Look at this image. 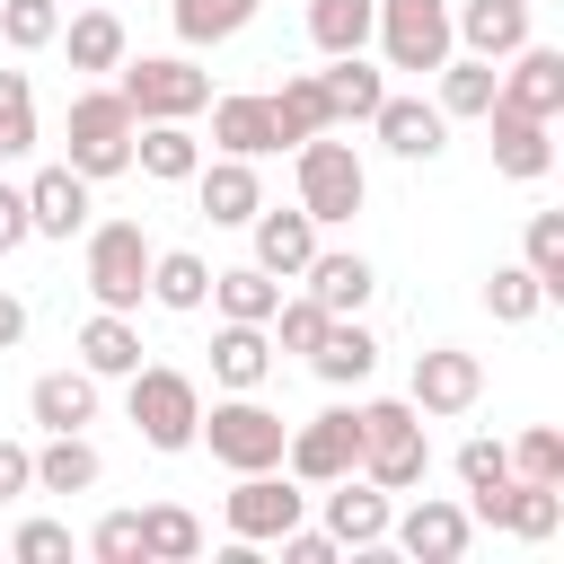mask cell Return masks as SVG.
I'll use <instances>...</instances> for the list:
<instances>
[{
	"label": "cell",
	"instance_id": "obj_1",
	"mask_svg": "<svg viewBox=\"0 0 564 564\" xmlns=\"http://www.w3.org/2000/svg\"><path fill=\"white\" fill-rule=\"evenodd\" d=\"M132 132H141V115L123 106V88H79L70 115H62V167H79L88 185H106V176L132 167Z\"/></svg>",
	"mask_w": 564,
	"mask_h": 564
},
{
	"label": "cell",
	"instance_id": "obj_2",
	"mask_svg": "<svg viewBox=\"0 0 564 564\" xmlns=\"http://www.w3.org/2000/svg\"><path fill=\"white\" fill-rule=\"evenodd\" d=\"M423 467H432V432H423L414 397H370L361 405V476L388 494H414Z\"/></svg>",
	"mask_w": 564,
	"mask_h": 564
},
{
	"label": "cell",
	"instance_id": "obj_3",
	"mask_svg": "<svg viewBox=\"0 0 564 564\" xmlns=\"http://www.w3.org/2000/svg\"><path fill=\"white\" fill-rule=\"evenodd\" d=\"M291 159H300V212H308L317 229H344V220L370 203V167H361V150H352L344 132H308Z\"/></svg>",
	"mask_w": 564,
	"mask_h": 564
},
{
	"label": "cell",
	"instance_id": "obj_4",
	"mask_svg": "<svg viewBox=\"0 0 564 564\" xmlns=\"http://www.w3.org/2000/svg\"><path fill=\"white\" fill-rule=\"evenodd\" d=\"M123 414H132V432L150 441V449H194V423H203V388L185 379V370H167V361H141V370H123Z\"/></svg>",
	"mask_w": 564,
	"mask_h": 564
},
{
	"label": "cell",
	"instance_id": "obj_5",
	"mask_svg": "<svg viewBox=\"0 0 564 564\" xmlns=\"http://www.w3.org/2000/svg\"><path fill=\"white\" fill-rule=\"evenodd\" d=\"M194 441L229 467V476H247V467H282V441H291V423L256 397V388H229L203 423H194Z\"/></svg>",
	"mask_w": 564,
	"mask_h": 564
},
{
	"label": "cell",
	"instance_id": "obj_6",
	"mask_svg": "<svg viewBox=\"0 0 564 564\" xmlns=\"http://www.w3.org/2000/svg\"><path fill=\"white\" fill-rule=\"evenodd\" d=\"M115 88H123V106L141 115V123H194L203 106H212V70H194L185 53H123L115 62Z\"/></svg>",
	"mask_w": 564,
	"mask_h": 564
},
{
	"label": "cell",
	"instance_id": "obj_7",
	"mask_svg": "<svg viewBox=\"0 0 564 564\" xmlns=\"http://www.w3.org/2000/svg\"><path fill=\"white\" fill-rule=\"evenodd\" d=\"M88 300L123 308V317L150 300V229L141 220H97L88 229Z\"/></svg>",
	"mask_w": 564,
	"mask_h": 564
},
{
	"label": "cell",
	"instance_id": "obj_8",
	"mask_svg": "<svg viewBox=\"0 0 564 564\" xmlns=\"http://www.w3.org/2000/svg\"><path fill=\"white\" fill-rule=\"evenodd\" d=\"M282 467H291L308 494H317V485H335V476H352V467H361V405H326V414L291 423Z\"/></svg>",
	"mask_w": 564,
	"mask_h": 564
},
{
	"label": "cell",
	"instance_id": "obj_9",
	"mask_svg": "<svg viewBox=\"0 0 564 564\" xmlns=\"http://www.w3.org/2000/svg\"><path fill=\"white\" fill-rule=\"evenodd\" d=\"M220 511H229V538H238V546H273V538L308 511V485H300L291 467H247Z\"/></svg>",
	"mask_w": 564,
	"mask_h": 564
},
{
	"label": "cell",
	"instance_id": "obj_10",
	"mask_svg": "<svg viewBox=\"0 0 564 564\" xmlns=\"http://www.w3.org/2000/svg\"><path fill=\"white\" fill-rule=\"evenodd\" d=\"M379 53H388V70H441L449 53H458V35H449V0H379Z\"/></svg>",
	"mask_w": 564,
	"mask_h": 564
},
{
	"label": "cell",
	"instance_id": "obj_11",
	"mask_svg": "<svg viewBox=\"0 0 564 564\" xmlns=\"http://www.w3.org/2000/svg\"><path fill=\"white\" fill-rule=\"evenodd\" d=\"M467 538H476L467 502L423 494L414 511H388V546H397V555H414V564H458V555H467Z\"/></svg>",
	"mask_w": 564,
	"mask_h": 564
},
{
	"label": "cell",
	"instance_id": "obj_12",
	"mask_svg": "<svg viewBox=\"0 0 564 564\" xmlns=\"http://www.w3.org/2000/svg\"><path fill=\"white\" fill-rule=\"evenodd\" d=\"M502 62H511V70H494V106L555 123V115H564V53H555V44H520V53H502Z\"/></svg>",
	"mask_w": 564,
	"mask_h": 564
},
{
	"label": "cell",
	"instance_id": "obj_13",
	"mask_svg": "<svg viewBox=\"0 0 564 564\" xmlns=\"http://www.w3.org/2000/svg\"><path fill=\"white\" fill-rule=\"evenodd\" d=\"M414 414L432 423V414H467L476 397H485V361L476 352H458V344H432V352H414Z\"/></svg>",
	"mask_w": 564,
	"mask_h": 564
},
{
	"label": "cell",
	"instance_id": "obj_14",
	"mask_svg": "<svg viewBox=\"0 0 564 564\" xmlns=\"http://www.w3.org/2000/svg\"><path fill=\"white\" fill-rule=\"evenodd\" d=\"M317 502H326V538L335 546H352V555L388 546V485H370L361 467L335 476V485H317Z\"/></svg>",
	"mask_w": 564,
	"mask_h": 564
},
{
	"label": "cell",
	"instance_id": "obj_15",
	"mask_svg": "<svg viewBox=\"0 0 564 564\" xmlns=\"http://www.w3.org/2000/svg\"><path fill=\"white\" fill-rule=\"evenodd\" d=\"M370 132H379V150L388 159H405V167H423V159H441L449 150V115L432 106V97H379V115H370Z\"/></svg>",
	"mask_w": 564,
	"mask_h": 564
},
{
	"label": "cell",
	"instance_id": "obj_16",
	"mask_svg": "<svg viewBox=\"0 0 564 564\" xmlns=\"http://www.w3.org/2000/svg\"><path fill=\"white\" fill-rule=\"evenodd\" d=\"M185 185H194V203H203V220H212V229H247V220H256V203H264L256 159H229V150H220V159H203Z\"/></svg>",
	"mask_w": 564,
	"mask_h": 564
},
{
	"label": "cell",
	"instance_id": "obj_17",
	"mask_svg": "<svg viewBox=\"0 0 564 564\" xmlns=\"http://www.w3.org/2000/svg\"><path fill=\"white\" fill-rule=\"evenodd\" d=\"M529 0H458L449 9V35H458V53H476V62H502V53H520L529 44Z\"/></svg>",
	"mask_w": 564,
	"mask_h": 564
},
{
	"label": "cell",
	"instance_id": "obj_18",
	"mask_svg": "<svg viewBox=\"0 0 564 564\" xmlns=\"http://www.w3.org/2000/svg\"><path fill=\"white\" fill-rule=\"evenodd\" d=\"M300 291L326 308V317H361L370 308V291H379V273H370V256H344V247H317L308 264H300Z\"/></svg>",
	"mask_w": 564,
	"mask_h": 564
},
{
	"label": "cell",
	"instance_id": "obj_19",
	"mask_svg": "<svg viewBox=\"0 0 564 564\" xmlns=\"http://www.w3.org/2000/svg\"><path fill=\"white\" fill-rule=\"evenodd\" d=\"M212 150H229V159H273V150H282V132H273V97H256V88L212 97Z\"/></svg>",
	"mask_w": 564,
	"mask_h": 564
},
{
	"label": "cell",
	"instance_id": "obj_20",
	"mask_svg": "<svg viewBox=\"0 0 564 564\" xmlns=\"http://www.w3.org/2000/svg\"><path fill=\"white\" fill-rule=\"evenodd\" d=\"M88 176L79 167H35L26 176V220H35V238H79L88 229Z\"/></svg>",
	"mask_w": 564,
	"mask_h": 564
},
{
	"label": "cell",
	"instance_id": "obj_21",
	"mask_svg": "<svg viewBox=\"0 0 564 564\" xmlns=\"http://www.w3.org/2000/svg\"><path fill=\"white\" fill-rule=\"evenodd\" d=\"M485 123H494V167H502L511 185H538V176L555 167V132H546L538 115H511V106H485Z\"/></svg>",
	"mask_w": 564,
	"mask_h": 564
},
{
	"label": "cell",
	"instance_id": "obj_22",
	"mask_svg": "<svg viewBox=\"0 0 564 564\" xmlns=\"http://www.w3.org/2000/svg\"><path fill=\"white\" fill-rule=\"evenodd\" d=\"M247 238H256V264H264L273 282H300V264L317 256V220H308L300 203H291V212H264V203H256Z\"/></svg>",
	"mask_w": 564,
	"mask_h": 564
},
{
	"label": "cell",
	"instance_id": "obj_23",
	"mask_svg": "<svg viewBox=\"0 0 564 564\" xmlns=\"http://www.w3.org/2000/svg\"><path fill=\"white\" fill-rule=\"evenodd\" d=\"M317 88H326V123L344 132V123H370V115H379V97H388V70H370L361 53H326Z\"/></svg>",
	"mask_w": 564,
	"mask_h": 564
},
{
	"label": "cell",
	"instance_id": "obj_24",
	"mask_svg": "<svg viewBox=\"0 0 564 564\" xmlns=\"http://www.w3.org/2000/svg\"><path fill=\"white\" fill-rule=\"evenodd\" d=\"M308 370H317L326 388H361V379L379 370V335H370L361 317H326V335L308 344Z\"/></svg>",
	"mask_w": 564,
	"mask_h": 564
},
{
	"label": "cell",
	"instance_id": "obj_25",
	"mask_svg": "<svg viewBox=\"0 0 564 564\" xmlns=\"http://www.w3.org/2000/svg\"><path fill=\"white\" fill-rule=\"evenodd\" d=\"M273 335L264 326H247V317H220V335H212V379L220 388H264L273 379Z\"/></svg>",
	"mask_w": 564,
	"mask_h": 564
},
{
	"label": "cell",
	"instance_id": "obj_26",
	"mask_svg": "<svg viewBox=\"0 0 564 564\" xmlns=\"http://www.w3.org/2000/svg\"><path fill=\"white\" fill-rule=\"evenodd\" d=\"M26 414H35L44 432H88V423H97V370H44V379L26 388Z\"/></svg>",
	"mask_w": 564,
	"mask_h": 564
},
{
	"label": "cell",
	"instance_id": "obj_27",
	"mask_svg": "<svg viewBox=\"0 0 564 564\" xmlns=\"http://www.w3.org/2000/svg\"><path fill=\"white\" fill-rule=\"evenodd\" d=\"M97 476H106V458H97L88 432H44V449H35V494H97Z\"/></svg>",
	"mask_w": 564,
	"mask_h": 564
},
{
	"label": "cell",
	"instance_id": "obj_28",
	"mask_svg": "<svg viewBox=\"0 0 564 564\" xmlns=\"http://www.w3.org/2000/svg\"><path fill=\"white\" fill-rule=\"evenodd\" d=\"M494 70H502V62H476V53H449V62L432 70V106H441L449 123H485V106H494Z\"/></svg>",
	"mask_w": 564,
	"mask_h": 564
},
{
	"label": "cell",
	"instance_id": "obj_29",
	"mask_svg": "<svg viewBox=\"0 0 564 564\" xmlns=\"http://www.w3.org/2000/svg\"><path fill=\"white\" fill-rule=\"evenodd\" d=\"M132 167H141L150 185H185V176L203 167V141H194L185 123H141V132H132Z\"/></svg>",
	"mask_w": 564,
	"mask_h": 564
},
{
	"label": "cell",
	"instance_id": "obj_30",
	"mask_svg": "<svg viewBox=\"0 0 564 564\" xmlns=\"http://www.w3.org/2000/svg\"><path fill=\"white\" fill-rule=\"evenodd\" d=\"M150 300L176 308V317H194V308L212 300V264H203L194 247H150Z\"/></svg>",
	"mask_w": 564,
	"mask_h": 564
},
{
	"label": "cell",
	"instance_id": "obj_31",
	"mask_svg": "<svg viewBox=\"0 0 564 564\" xmlns=\"http://www.w3.org/2000/svg\"><path fill=\"white\" fill-rule=\"evenodd\" d=\"M79 370H97V379L141 370V326H132L123 308H97V317L79 326Z\"/></svg>",
	"mask_w": 564,
	"mask_h": 564
},
{
	"label": "cell",
	"instance_id": "obj_32",
	"mask_svg": "<svg viewBox=\"0 0 564 564\" xmlns=\"http://www.w3.org/2000/svg\"><path fill=\"white\" fill-rule=\"evenodd\" d=\"M53 44L70 53V70H115V62L132 53V35H123V18H115V9H79Z\"/></svg>",
	"mask_w": 564,
	"mask_h": 564
},
{
	"label": "cell",
	"instance_id": "obj_33",
	"mask_svg": "<svg viewBox=\"0 0 564 564\" xmlns=\"http://www.w3.org/2000/svg\"><path fill=\"white\" fill-rule=\"evenodd\" d=\"M273 97V132H282V150H300L308 132H335L326 123V88H317V70H291L282 88H264Z\"/></svg>",
	"mask_w": 564,
	"mask_h": 564
},
{
	"label": "cell",
	"instance_id": "obj_34",
	"mask_svg": "<svg viewBox=\"0 0 564 564\" xmlns=\"http://www.w3.org/2000/svg\"><path fill=\"white\" fill-rule=\"evenodd\" d=\"M203 555V520L185 502H150L141 511V564H194Z\"/></svg>",
	"mask_w": 564,
	"mask_h": 564
},
{
	"label": "cell",
	"instance_id": "obj_35",
	"mask_svg": "<svg viewBox=\"0 0 564 564\" xmlns=\"http://www.w3.org/2000/svg\"><path fill=\"white\" fill-rule=\"evenodd\" d=\"M273 300H282V282L247 256V264H229V273H212V308L220 317H247V326H264L273 317Z\"/></svg>",
	"mask_w": 564,
	"mask_h": 564
},
{
	"label": "cell",
	"instance_id": "obj_36",
	"mask_svg": "<svg viewBox=\"0 0 564 564\" xmlns=\"http://www.w3.org/2000/svg\"><path fill=\"white\" fill-rule=\"evenodd\" d=\"M379 26V0H308V44L317 53H361Z\"/></svg>",
	"mask_w": 564,
	"mask_h": 564
},
{
	"label": "cell",
	"instance_id": "obj_37",
	"mask_svg": "<svg viewBox=\"0 0 564 564\" xmlns=\"http://www.w3.org/2000/svg\"><path fill=\"white\" fill-rule=\"evenodd\" d=\"M264 0H176L167 18H176V44H229V35H247V18H256Z\"/></svg>",
	"mask_w": 564,
	"mask_h": 564
},
{
	"label": "cell",
	"instance_id": "obj_38",
	"mask_svg": "<svg viewBox=\"0 0 564 564\" xmlns=\"http://www.w3.org/2000/svg\"><path fill=\"white\" fill-rule=\"evenodd\" d=\"M485 308H494V326H529V317L546 308V282H538L529 264H494V282H485Z\"/></svg>",
	"mask_w": 564,
	"mask_h": 564
},
{
	"label": "cell",
	"instance_id": "obj_39",
	"mask_svg": "<svg viewBox=\"0 0 564 564\" xmlns=\"http://www.w3.org/2000/svg\"><path fill=\"white\" fill-rule=\"evenodd\" d=\"M520 264L546 282V300H564V212H529V238H520Z\"/></svg>",
	"mask_w": 564,
	"mask_h": 564
},
{
	"label": "cell",
	"instance_id": "obj_40",
	"mask_svg": "<svg viewBox=\"0 0 564 564\" xmlns=\"http://www.w3.org/2000/svg\"><path fill=\"white\" fill-rule=\"evenodd\" d=\"M62 35V0H0V44L9 53H44Z\"/></svg>",
	"mask_w": 564,
	"mask_h": 564
},
{
	"label": "cell",
	"instance_id": "obj_41",
	"mask_svg": "<svg viewBox=\"0 0 564 564\" xmlns=\"http://www.w3.org/2000/svg\"><path fill=\"white\" fill-rule=\"evenodd\" d=\"M264 335H273V352H300V361H308V344L326 335V308H317L308 291H291V300H273V317H264Z\"/></svg>",
	"mask_w": 564,
	"mask_h": 564
},
{
	"label": "cell",
	"instance_id": "obj_42",
	"mask_svg": "<svg viewBox=\"0 0 564 564\" xmlns=\"http://www.w3.org/2000/svg\"><path fill=\"white\" fill-rule=\"evenodd\" d=\"M35 150V88L26 70H0V159H26Z\"/></svg>",
	"mask_w": 564,
	"mask_h": 564
},
{
	"label": "cell",
	"instance_id": "obj_43",
	"mask_svg": "<svg viewBox=\"0 0 564 564\" xmlns=\"http://www.w3.org/2000/svg\"><path fill=\"white\" fill-rule=\"evenodd\" d=\"M511 476H529V485H564V432H555V423H529V432L511 441Z\"/></svg>",
	"mask_w": 564,
	"mask_h": 564
},
{
	"label": "cell",
	"instance_id": "obj_44",
	"mask_svg": "<svg viewBox=\"0 0 564 564\" xmlns=\"http://www.w3.org/2000/svg\"><path fill=\"white\" fill-rule=\"evenodd\" d=\"M88 555H97V564H141V511H106V520L88 529Z\"/></svg>",
	"mask_w": 564,
	"mask_h": 564
},
{
	"label": "cell",
	"instance_id": "obj_45",
	"mask_svg": "<svg viewBox=\"0 0 564 564\" xmlns=\"http://www.w3.org/2000/svg\"><path fill=\"white\" fill-rule=\"evenodd\" d=\"M502 476H511V449H502V441H485V432L458 441V485H467V494H485V485H502Z\"/></svg>",
	"mask_w": 564,
	"mask_h": 564
},
{
	"label": "cell",
	"instance_id": "obj_46",
	"mask_svg": "<svg viewBox=\"0 0 564 564\" xmlns=\"http://www.w3.org/2000/svg\"><path fill=\"white\" fill-rule=\"evenodd\" d=\"M9 555H18V564H62V555H70V529H62V520H18Z\"/></svg>",
	"mask_w": 564,
	"mask_h": 564
},
{
	"label": "cell",
	"instance_id": "obj_47",
	"mask_svg": "<svg viewBox=\"0 0 564 564\" xmlns=\"http://www.w3.org/2000/svg\"><path fill=\"white\" fill-rule=\"evenodd\" d=\"M273 546H282V564H335V555H344V546H335L326 529H300V520H291V529H282Z\"/></svg>",
	"mask_w": 564,
	"mask_h": 564
},
{
	"label": "cell",
	"instance_id": "obj_48",
	"mask_svg": "<svg viewBox=\"0 0 564 564\" xmlns=\"http://www.w3.org/2000/svg\"><path fill=\"white\" fill-rule=\"evenodd\" d=\"M18 494H35V449L0 441V502H18Z\"/></svg>",
	"mask_w": 564,
	"mask_h": 564
},
{
	"label": "cell",
	"instance_id": "obj_49",
	"mask_svg": "<svg viewBox=\"0 0 564 564\" xmlns=\"http://www.w3.org/2000/svg\"><path fill=\"white\" fill-rule=\"evenodd\" d=\"M35 238V220H26V185H0V256H18Z\"/></svg>",
	"mask_w": 564,
	"mask_h": 564
},
{
	"label": "cell",
	"instance_id": "obj_50",
	"mask_svg": "<svg viewBox=\"0 0 564 564\" xmlns=\"http://www.w3.org/2000/svg\"><path fill=\"white\" fill-rule=\"evenodd\" d=\"M18 335H26V300L0 291V352H18Z\"/></svg>",
	"mask_w": 564,
	"mask_h": 564
},
{
	"label": "cell",
	"instance_id": "obj_51",
	"mask_svg": "<svg viewBox=\"0 0 564 564\" xmlns=\"http://www.w3.org/2000/svg\"><path fill=\"white\" fill-rule=\"evenodd\" d=\"M529 9H538V0H529Z\"/></svg>",
	"mask_w": 564,
	"mask_h": 564
}]
</instances>
